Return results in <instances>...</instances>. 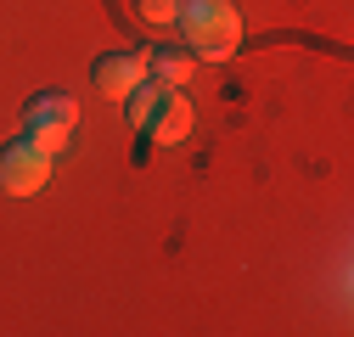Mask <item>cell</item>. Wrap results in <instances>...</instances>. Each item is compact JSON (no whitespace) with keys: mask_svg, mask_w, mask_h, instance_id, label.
<instances>
[{"mask_svg":"<svg viewBox=\"0 0 354 337\" xmlns=\"http://www.w3.org/2000/svg\"><path fill=\"white\" fill-rule=\"evenodd\" d=\"M174 23H180V34H186V51L203 57V62H231L236 46H242L236 0H180Z\"/></svg>","mask_w":354,"mask_h":337,"instance_id":"cell-1","label":"cell"},{"mask_svg":"<svg viewBox=\"0 0 354 337\" xmlns=\"http://www.w3.org/2000/svg\"><path fill=\"white\" fill-rule=\"evenodd\" d=\"M73 124H79V107H73V96H62V90H46V96H34L28 102V141L39 146V152H62L68 146V135H73Z\"/></svg>","mask_w":354,"mask_h":337,"instance_id":"cell-2","label":"cell"},{"mask_svg":"<svg viewBox=\"0 0 354 337\" xmlns=\"http://www.w3.org/2000/svg\"><path fill=\"white\" fill-rule=\"evenodd\" d=\"M46 180H51V152H39L28 135L0 152V191L6 197H34Z\"/></svg>","mask_w":354,"mask_h":337,"instance_id":"cell-3","label":"cell"},{"mask_svg":"<svg viewBox=\"0 0 354 337\" xmlns=\"http://www.w3.org/2000/svg\"><path fill=\"white\" fill-rule=\"evenodd\" d=\"M91 79H96V90H102V96L124 102V96L147 79V51H107V57L91 62Z\"/></svg>","mask_w":354,"mask_h":337,"instance_id":"cell-4","label":"cell"},{"mask_svg":"<svg viewBox=\"0 0 354 337\" xmlns=\"http://www.w3.org/2000/svg\"><path fill=\"white\" fill-rule=\"evenodd\" d=\"M192 124H197L192 96H186V90H163V96H158V113L147 118V135H152L158 146H180V141L192 135Z\"/></svg>","mask_w":354,"mask_h":337,"instance_id":"cell-5","label":"cell"},{"mask_svg":"<svg viewBox=\"0 0 354 337\" xmlns=\"http://www.w3.org/2000/svg\"><path fill=\"white\" fill-rule=\"evenodd\" d=\"M192 68H197V57H186V51H147V79L158 90H186Z\"/></svg>","mask_w":354,"mask_h":337,"instance_id":"cell-6","label":"cell"},{"mask_svg":"<svg viewBox=\"0 0 354 337\" xmlns=\"http://www.w3.org/2000/svg\"><path fill=\"white\" fill-rule=\"evenodd\" d=\"M158 96H163V90H158V84H152V79H141V84H136V90H129V96H124V102H129V107H124V118H129V124H136V130H147V118L158 113Z\"/></svg>","mask_w":354,"mask_h":337,"instance_id":"cell-7","label":"cell"},{"mask_svg":"<svg viewBox=\"0 0 354 337\" xmlns=\"http://www.w3.org/2000/svg\"><path fill=\"white\" fill-rule=\"evenodd\" d=\"M136 12L147 23H174V12H180V0H136Z\"/></svg>","mask_w":354,"mask_h":337,"instance_id":"cell-8","label":"cell"}]
</instances>
